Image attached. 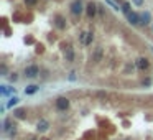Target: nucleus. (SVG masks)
Listing matches in <instances>:
<instances>
[{
	"instance_id": "obj_5",
	"label": "nucleus",
	"mask_w": 153,
	"mask_h": 140,
	"mask_svg": "<svg viewBox=\"0 0 153 140\" xmlns=\"http://www.w3.org/2000/svg\"><path fill=\"white\" fill-rule=\"evenodd\" d=\"M127 20L130 25H140V15L137 13V12H130V13L127 15Z\"/></svg>"
},
{
	"instance_id": "obj_16",
	"label": "nucleus",
	"mask_w": 153,
	"mask_h": 140,
	"mask_svg": "<svg viewBox=\"0 0 153 140\" xmlns=\"http://www.w3.org/2000/svg\"><path fill=\"white\" fill-rule=\"evenodd\" d=\"M66 58H68V61H72L74 59V53H72V48L68 46V51H66Z\"/></svg>"
},
{
	"instance_id": "obj_7",
	"label": "nucleus",
	"mask_w": 153,
	"mask_h": 140,
	"mask_svg": "<svg viewBox=\"0 0 153 140\" xmlns=\"http://www.w3.org/2000/svg\"><path fill=\"white\" fill-rule=\"evenodd\" d=\"M86 13H87V17H96V13H97V5L94 4V2H89L87 4V7H86Z\"/></svg>"
},
{
	"instance_id": "obj_1",
	"label": "nucleus",
	"mask_w": 153,
	"mask_h": 140,
	"mask_svg": "<svg viewBox=\"0 0 153 140\" xmlns=\"http://www.w3.org/2000/svg\"><path fill=\"white\" fill-rule=\"evenodd\" d=\"M40 74V68L36 65H31V66H26L25 68V76L26 78H36Z\"/></svg>"
},
{
	"instance_id": "obj_19",
	"label": "nucleus",
	"mask_w": 153,
	"mask_h": 140,
	"mask_svg": "<svg viewBox=\"0 0 153 140\" xmlns=\"http://www.w3.org/2000/svg\"><path fill=\"white\" fill-rule=\"evenodd\" d=\"M105 4H107V5H111V7L114 8L115 12H119V10H120V8H119V5H115L114 2H112V0H105Z\"/></svg>"
},
{
	"instance_id": "obj_8",
	"label": "nucleus",
	"mask_w": 153,
	"mask_h": 140,
	"mask_svg": "<svg viewBox=\"0 0 153 140\" xmlns=\"http://www.w3.org/2000/svg\"><path fill=\"white\" fill-rule=\"evenodd\" d=\"M148 66H150V61L146 59V58H138V59H137V68H138L140 71L148 69Z\"/></svg>"
},
{
	"instance_id": "obj_15",
	"label": "nucleus",
	"mask_w": 153,
	"mask_h": 140,
	"mask_svg": "<svg viewBox=\"0 0 153 140\" xmlns=\"http://www.w3.org/2000/svg\"><path fill=\"white\" fill-rule=\"evenodd\" d=\"M120 10L124 12L125 15H128V13H130V4H128V2H125V4H122Z\"/></svg>"
},
{
	"instance_id": "obj_9",
	"label": "nucleus",
	"mask_w": 153,
	"mask_h": 140,
	"mask_svg": "<svg viewBox=\"0 0 153 140\" xmlns=\"http://www.w3.org/2000/svg\"><path fill=\"white\" fill-rule=\"evenodd\" d=\"M150 20H152V15H150V12H143V13H140V25H150Z\"/></svg>"
},
{
	"instance_id": "obj_26",
	"label": "nucleus",
	"mask_w": 153,
	"mask_h": 140,
	"mask_svg": "<svg viewBox=\"0 0 153 140\" xmlns=\"http://www.w3.org/2000/svg\"><path fill=\"white\" fill-rule=\"evenodd\" d=\"M125 140H127V139H125Z\"/></svg>"
},
{
	"instance_id": "obj_18",
	"label": "nucleus",
	"mask_w": 153,
	"mask_h": 140,
	"mask_svg": "<svg viewBox=\"0 0 153 140\" xmlns=\"http://www.w3.org/2000/svg\"><path fill=\"white\" fill-rule=\"evenodd\" d=\"M94 58H96V61H100V59H102V48H97Z\"/></svg>"
},
{
	"instance_id": "obj_17",
	"label": "nucleus",
	"mask_w": 153,
	"mask_h": 140,
	"mask_svg": "<svg viewBox=\"0 0 153 140\" xmlns=\"http://www.w3.org/2000/svg\"><path fill=\"white\" fill-rule=\"evenodd\" d=\"M94 40V33L92 32H87V36H86V45H91Z\"/></svg>"
},
{
	"instance_id": "obj_21",
	"label": "nucleus",
	"mask_w": 153,
	"mask_h": 140,
	"mask_svg": "<svg viewBox=\"0 0 153 140\" xmlns=\"http://www.w3.org/2000/svg\"><path fill=\"white\" fill-rule=\"evenodd\" d=\"M36 2H38V0H25V4L28 5V7H33V5H36Z\"/></svg>"
},
{
	"instance_id": "obj_14",
	"label": "nucleus",
	"mask_w": 153,
	"mask_h": 140,
	"mask_svg": "<svg viewBox=\"0 0 153 140\" xmlns=\"http://www.w3.org/2000/svg\"><path fill=\"white\" fill-rule=\"evenodd\" d=\"M36 91H38V86H35V84H31V86H28L25 89V94H35Z\"/></svg>"
},
{
	"instance_id": "obj_3",
	"label": "nucleus",
	"mask_w": 153,
	"mask_h": 140,
	"mask_svg": "<svg viewBox=\"0 0 153 140\" xmlns=\"http://www.w3.org/2000/svg\"><path fill=\"white\" fill-rule=\"evenodd\" d=\"M2 130H4L5 133H8V135H13V133H15V124H12L10 119H5V120H4V127H2Z\"/></svg>"
},
{
	"instance_id": "obj_22",
	"label": "nucleus",
	"mask_w": 153,
	"mask_h": 140,
	"mask_svg": "<svg viewBox=\"0 0 153 140\" xmlns=\"http://www.w3.org/2000/svg\"><path fill=\"white\" fill-rule=\"evenodd\" d=\"M8 79H10L12 83H15V81H17V79H18V76H17V74H15V73H12V74H10V76H8Z\"/></svg>"
},
{
	"instance_id": "obj_2",
	"label": "nucleus",
	"mask_w": 153,
	"mask_h": 140,
	"mask_svg": "<svg viewBox=\"0 0 153 140\" xmlns=\"http://www.w3.org/2000/svg\"><path fill=\"white\" fill-rule=\"evenodd\" d=\"M69 107V99L68 97H58L56 99V109L58 111H66Z\"/></svg>"
},
{
	"instance_id": "obj_25",
	"label": "nucleus",
	"mask_w": 153,
	"mask_h": 140,
	"mask_svg": "<svg viewBox=\"0 0 153 140\" xmlns=\"http://www.w3.org/2000/svg\"><path fill=\"white\" fill-rule=\"evenodd\" d=\"M152 28H153V25H152Z\"/></svg>"
},
{
	"instance_id": "obj_11",
	"label": "nucleus",
	"mask_w": 153,
	"mask_h": 140,
	"mask_svg": "<svg viewBox=\"0 0 153 140\" xmlns=\"http://www.w3.org/2000/svg\"><path fill=\"white\" fill-rule=\"evenodd\" d=\"M0 94H2V96H10V94H15V87H10V86L2 84V86H0Z\"/></svg>"
},
{
	"instance_id": "obj_13",
	"label": "nucleus",
	"mask_w": 153,
	"mask_h": 140,
	"mask_svg": "<svg viewBox=\"0 0 153 140\" xmlns=\"http://www.w3.org/2000/svg\"><path fill=\"white\" fill-rule=\"evenodd\" d=\"M18 101H20V99H18L17 96H12V97H10V101L7 102V107H10V109H12L13 106H17V104H18Z\"/></svg>"
},
{
	"instance_id": "obj_23",
	"label": "nucleus",
	"mask_w": 153,
	"mask_h": 140,
	"mask_svg": "<svg viewBox=\"0 0 153 140\" xmlns=\"http://www.w3.org/2000/svg\"><path fill=\"white\" fill-rule=\"evenodd\" d=\"M132 4L137 5V7H142V5H143V0H132Z\"/></svg>"
},
{
	"instance_id": "obj_12",
	"label": "nucleus",
	"mask_w": 153,
	"mask_h": 140,
	"mask_svg": "<svg viewBox=\"0 0 153 140\" xmlns=\"http://www.w3.org/2000/svg\"><path fill=\"white\" fill-rule=\"evenodd\" d=\"M25 114H26L25 109H15V111H13V115L17 119H23V117H25Z\"/></svg>"
},
{
	"instance_id": "obj_20",
	"label": "nucleus",
	"mask_w": 153,
	"mask_h": 140,
	"mask_svg": "<svg viewBox=\"0 0 153 140\" xmlns=\"http://www.w3.org/2000/svg\"><path fill=\"white\" fill-rule=\"evenodd\" d=\"M0 74H2V76H7V66H5V65L0 66Z\"/></svg>"
},
{
	"instance_id": "obj_6",
	"label": "nucleus",
	"mask_w": 153,
	"mask_h": 140,
	"mask_svg": "<svg viewBox=\"0 0 153 140\" xmlns=\"http://www.w3.org/2000/svg\"><path fill=\"white\" fill-rule=\"evenodd\" d=\"M50 129V122H48L46 119H41V120H38V124H36V130L38 132H46V130Z\"/></svg>"
},
{
	"instance_id": "obj_24",
	"label": "nucleus",
	"mask_w": 153,
	"mask_h": 140,
	"mask_svg": "<svg viewBox=\"0 0 153 140\" xmlns=\"http://www.w3.org/2000/svg\"><path fill=\"white\" fill-rule=\"evenodd\" d=\"M69 79H71V81H74V79H76V76H74V73H71V74H69Z\"/></svg>"
},
{
	"instance_id": "obj_4",
	"label": "nucleus",
	"mask_w": 153,
	"mask_h": 140,
	"mask_svg": "<svg viewBox=\"0 0 153 140\" xmlns=\"http://www.w3.org/2000/svg\"><path fill=\"white\" fill-rule=\"evenodd\" d=\"M82 12H84V8H82L81 0H74V2L71 4V13L72 15H81Z\"/></svg>"
},
{
	"instance_id": "obj_10",
	"label": "nucleus",
	"mask_w": 153,
	"mask_h": 140,
	"mask_svg": "<svg viewBox=\"0 0 153 140\" xmlns=\"http://www.w3.org/2000/svg\"><path fill=\"white\" fill-rule=\"evenodd\" d=\"M54 25H56L59 30H64L66 28V20H64L61 15H56V17H54Z\"/></svg>"
}]
</instances>
